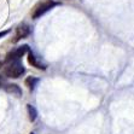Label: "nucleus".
Masks as SVG:
<instances>
[{
  "label": "nucleus",
  "mask_w": 134,
  "mask_h": 134,
  "mask_svg": "<svg viewBox=\"0 0 134 134\" xmlns=\"http://www.w3.org/2000/svg\"><path fill=\"white\" fill-rule=\"evenodd\" d=\"M25 72V69L23 64L19 60H12V62H6V65L4 68V74L7 77L17 79L19 76H22Z\"/></svg>",
  "instance_id": "f257e3e1"
},
{
  "label": "nucleus",
  "mask_w": 134,
  "mask_h": 134,
  "mask_svg": "<svg viewBox=\"0 0 134 134\" xmlns=\"http://www.w3.org/2000/svg\"><path fill=\"white\" fill-rule=\"evenodd\" d=\"M56 5H57V3L53 1V0H41L40 3H37L36 5H35V7L33 9L31 17L34 19L39 18V17H41L42 15H45L47 11H50L51 9H53Z\"/></svg>",
  "instance_id": "f03ea898"
},
{
  "label": "nucleus",
  "mask_w": 134,
  "mask_h": 134,
  "mask_svg": "<svg viewBox=\"0 0 134 134\" xmlns=\"http://www.w3.org/2000/svg\"><path fill=\"white\" fill-rule=\"evenodd\" d=\"M27 52H29V47L27 45H23V46L17 47L16 50L11 51L6 56V62H12V60H19L24 56Z\"/></svg>",
  "instance_id": "7ed1b4c3"
},
{
  "label": "nucleus",
  "mask_w": 134,
  "mask_h": 134,
  "mask_svg": "<svg viewBox=\"0 0 134 134\" xmlns=\"http://www.w3.org/2000/svg\"><path fill=\"white\" fill-rule=\"evenodd\" d=\"M30 34V28H29L27 24H21L17 27L16 29V34H15V39H13V42H17L21 39H24L28 35Z\"/></svg>",
  "instance_id": "20e7f679"
},
{
  "label": "nucleus",
  "mask_w": 134,
  "mask_h": 134,
  "mask_svg": "<svg viewBox=\"0 0 134 134\" xmlns=\"http://www.w3.org/2000/svg\"><path fill=\"white\" fill-rule=\"evenodd\" d=\"M28 62H29L30 65L35 66L36 69H42V70L46 69V64H44V63L41 62V60L39 59L31 51H29V53H28Z\"/></svg>",
  "instance_id": "39448f33"
},
{
  "label": "nucleus",
  "mask_w": 134,
  "mask_h": 134,
  "mask_svg": "<svg viewBox=\"0 0 134 134\" xmlns=\"http://www.w3.org/2000/svg\"><path fill=\"white\" fill-rule=\"evenodd\" d=\"M5 91L7 93L12 94V96H16V97H21L22 96V90L19 88V86L15 83H10V85H6L5 86Z\"/></svg>",
  "instance_id": "423d86ee"
},
{
  "label": "nucleus",
  "mask_w": 134,
  "mask_h": 134,
  "mask_svg": "<svg viewBox=\"0 0 134 134\" xmlns=\"http://www.w3.org/2000/svg\"><path fill=\"white\" fill-rule=\"evenodd\" d=\"M27 110H28L29 120H30L31 122H34L37 116V112H36V110H35V108L33 105H30V104H28V105H27Z\"/></svg>",
  "instance_id": "0eeeda50"
},
{
  "label": "nucleus",
  "mask_w": 134,
  "mask_h": 134,
  "mask_svg": "<svg viewBox=\"0 0 134 134\" xmlns=\"http://www.w3.org/2000/svg\"><path fill=\"white\" fill-rule=\"evenodd\" d=\"M39 82V79H36V77H28L27 80H25V86L29 88L30 91H33L35 88V86H36V83Z\"/></svg>",
  "instance_id": "6e6552de"
},
{
  "label": "nucleus",
  "mask_w": 134,
  "mask_h": 134,
  "mask_svg": "<svg viewBox=\"0 0 134 134\" xmlns=\"http://www.w3.org/2000/svg\"><path fill=\"white\" fill-rule=\"evenodd\" d=\"M9 31H10V30H5V31H1V33H0V37H3V36H5V35H7V34H9Z\"/></svg>",
  "instance_id": "1a4fd4ad"
},
{
  "label": "nucleus",
  "mask_w": 134,
  "mask_h": 134,
  "mask_svg": "<svg viewBox=\"0 0 134 134\" xmlns=\"http://www.w3.org/2000/svg\"><path fill=\"white\" fill-rule=\"evenodd\" d=\"M0 87H1V77H0Z\"/></svg>",
  "instance_id": "9d476101"
},
{
  "label": "nucleus",
  "mask_w": 134,
  "mask_h": 134,
  "mask_svg": "<svg viewBox=\"0 0 134 134\" xmlns=\"http://www.w3.org/2000/svg\"><path fill=\"white\" fill-rule=\"evenodd\" d=\"M30 134H34V133H30Z\"/></svg>",
  "instance_id": "9b49d317"
}]
</instances>
